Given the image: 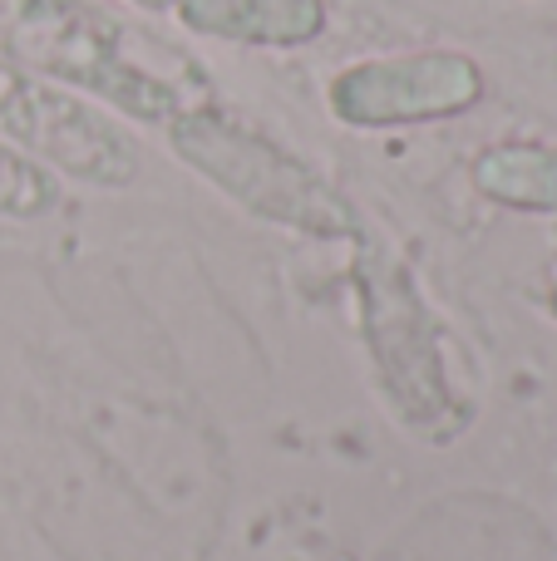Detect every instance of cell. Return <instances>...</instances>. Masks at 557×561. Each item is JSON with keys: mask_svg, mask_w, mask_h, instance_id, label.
Returning <instances> with one entry per match:
<instances>
[{"mask_svg": "<svg viewBox=\"0 0 557 561\" xmlns=\"http://www.w3.org/2000/svg\"><path fill=\"white\" fill-rule=\"evenodd\" d=\"M355 296H361L371 355L405 414L420 419L424 404H444L440 320L414 272L371 232L355 237Z\"/></svg>", "mask_w": 557, "mask_h": 561, "instance_id": "4", "label": "cell"}, {"mask_svg": "<svg viewBox=\"0 0 557 561\" xmlns=\"http://www.w3.org/2000/svg\"><path fill=\"white\" fill-rule=\"evenodd\" d=\"M484 99V69L464 49H405L355 59L326 84V108L345 128H414L459 118Z\"/></svg>", "mask_w": 557, "mask_h": 561, "instance_id": "5", "label": "cell"}, {"mask_svg": "<svg viewBox=\"0 0 557 561\" xmlns=\"http://www.w3.org/2000/svg\"><path fill=\"white\" fill-rule=\"evenodd\" d=\"M124 35L128 30H118L114 20L69 0H15L0 15V55L30 75L79 84L144 124H168L187 104H197L193 89L128 59Z\"/></svg>", "mask_w": 557, "mask_h": 561, "instance_id": "2", "label": "cell"}, {"mask_svg": "<svg viewBox=\"0 0 557 561\" xmlns=\"http://www.w3.org/2000/svg\"><path fill=\"white\" fill-rule=\"evenodd\" d=\"M553 306H557V286H553Z\"/></svg>", "mask_w": 557, "mask_h": 561, "instance_id": "10", "label": "cell"}, {"mask_svg": "<svg viewBox=\"0 0 557 561\" xmlns=\"http://www.w3.org/2000/svg\"><path fill=\"white\" fill-rule=\"evenodd\" d=\"M59 207V187L35 158L15 153V148L0 138V217H15V222H35V217L55 213Z\"/></svg>", "mask_w": 557, "mask_h": 561, "instance_id": "8", "label": "cell"}, {"mask_svg": "<svg viewBox=\"0 0 557 561\" xmlns=\"http://www.w3.org/2000/svg\"><path fill=\"white\" fill-rule=\"evenodd\" d=\"M128 5L148 10V15H163V10H173V0H128Z\"/></svg>", "mask_w": 557, "mask_h": 561, "instance_id": "9", "label": "cell"}, {"mask_svg": "<svg viewBox=\"0 0 557 561\" xmlns=\"http://www.w3.org/2000/svg\"><path fill=\"white\" fill-rule=\"evenodd\" d=\"M474 187L519 213H557V144H493L474 158Z\"/></svg>", "mask_w": 557, "mask_h": 561, "instance_id": "7", "label": "cell"}, {"mask_svg": "<svg viewBox=\"0 0 557 561\" xmlns=\"http://www.w3.org/2000/svg\"><path fill=\"white\" fill-rule=\"evenodd\" d=\"M0 134L89 187H128L138 178V148L114 118L10 59H0Z\"/></svg>", "mask_w": 557, "mask_h": 561, "instance_id": "3", "label": "cell"}, {"mask_svg": "<svg viewBox=\"0 0 557 561\" xmlns=\"http://www.w3.org/2000/svg\"><path fill=\"white\" fill-rule=\"evenodd\" d=\"M168 148L203 183H213L242 213L272 227H292V232L321 237V242H341V237L355 242L365 232L361 207L321 168H311L302 153L266 138L232 108L203 104V99L187 104L178 118H168Z\"/></svg>", "mask_w": 557, "mask_h": 561, "instance_id": "1", "label": "cell"}, {"mask_svg": "<svg viewBox=\"0 0 557 561\" xmlns=\"http://www.w3.org/2000/svg\"><path fill=\"white\" fill-rule=\"evenodd\" d=\"M173 15L187 35L227 39L252 49H302L321 39L326 0H173Z\"/></svg>", "mask_w": 557, "mask_h": 561, "instance_id": "6", "label": "cell"}]
</instances>
